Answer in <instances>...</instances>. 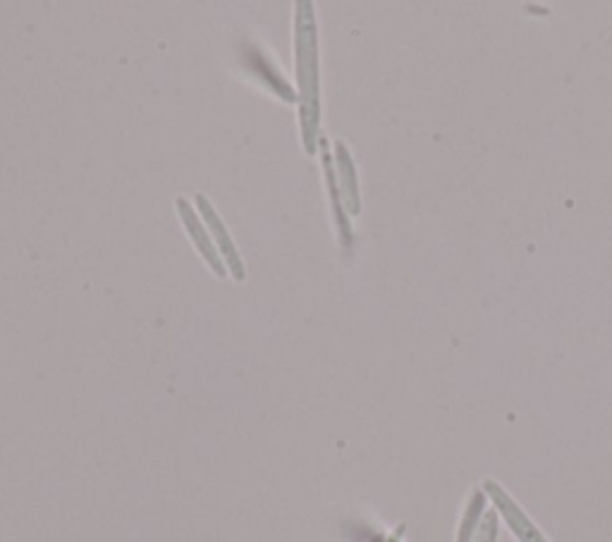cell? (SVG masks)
Instances as JSON below:
<instances>
[{"instance_id":"1","label":"cell","mask_w":612,"mask_h":542,"mask_svg":"<svg viewBox=\"0 0 612 542\" xmlns=\"http://www.w3.org/2000/svg\"><path fill=\"white\" fill-rule=\"evenodd\" d=\"M292 48H295V74L299 84L302 144L309 156H316V144L321 139V54H318L316 8L309 0L295 3Z\"/></svg>"},{"instance_id":"2","label":"cell","mask_w":612,"mask_h":542,"mask_svg":"<svg viewBox=\"0 0 612 542\" xmlns=\"http://www.w3.org/2000/svg\"><path fill=\"white\" fill-rule=\"evenodd\" d=\"M195 203H197V211L201 215L203 225H207V229L211 232L213 244H215V247H219V254L223 258L227 273L233 275L237 282H245L247 280L245 261H242V256L237 251V244L233 241V235H229V229L223 223L221 213L215 211V205L211 203V199L207 197V193H201V191L195 197Z\"/></svg>"},{"instance_id":"3","label":"cell","mask_w":612,"mask_h":542,"mask_svg":"<svg viewBox=\"0 0 612 542\" xmlns=\"http://www.w3.org/2000/svg\"><path fill=\"white\" fill-rule=\"evenodd\" d=\"M175 211H177V215H180L183 227L187 229V235H189L191 244H195V249L199 251V256L211 268V273L215 278H227L229 273H227V268H225L223 258L219 254V247L213 244L211 232L207 229V225H203L201 215L195 211V205H191L185 197H177L175 199Z\"/></svg>"},{"instance_id":"4","label":"cell","mask_w":612,"mask_h":542,"mask_svg":"<svg viewBox=\"0 0 612 542\" xmlns=\"http://www.w3.org/2000/svg\"><path fill=\"white\" fill-rule=\"evenodd\" d=\"M245 68H247L249 74H254V80H257L261 86H266L271 94H275L280 101H285V103H297L299 101L295 89L290 86V82L275 68V62L268 58L257 44L247 46Z\"/></svg>"},{"instance_id":"5","label":"cell","mask_w":612,"mask_h":542,"mask_svg":"<svg viewBox=\"0 0 612 542\" xmlns=\"http://www.w3.org/2000/svg\"><path fill=\"white\" fill-rule=\"evenodd\" d=\"M318 151H321V161H323V177H326L330 213H333V225L338 229V237L342 241V247L350 249L352 247V227H350V221H348V213H344L348 209H344L342 193H340V187H338L333 151H330V144H328L326 137L318 139Z\"/></svg>"},{"instance_id":"6","label":"cell","mask_w":612,"mask_h":542,"mask_svg":"<svg viewBox=\"0 0 612 542\" xmlns=\"http://www.w3.org/2000/svg\"><path fill=\"white\" fill-rule=\"evenodd\" d=\"M486 490H489V495L493 497L495 507L501 509V514H503V519L507 521V526L513 528V533L517 535L519 542H548V540L543 538V533L539 531V528H536V526L529 521V516L517 507V502H513V497H509L501 485L493 483V481H486Z\"/></svg>"},{"instance_id":"7","label":"cell","mask_w":612,"mask_h":542,"mask_svg":"<svg viewBox=\"0 0 612 542\" xmlns=\"http://www.w3.org/2000/svg\"><path fill=\"white\" fill-rule=\"evenodd\" d=\"M336 167H338V185H340V193L344 201V209L350 213H360V185H356V170H354V161L350 156L348 146L342 141H336Z\"/></svg>"},{"instance_id":"8","label":"cell","mask_w":612,"mask_h":542,"mask_svg":"<svg viewBox=\"0 0 612 542\" xmlns=\"http://www.w3.org/2000/svg\"><path fill=\"white\" fill-rule=\"evenodd\" d=\"M483 511V495L481 493H474V497H471V505L467 509V516H464V521L462 526H459V533H457V542H471L474 540V533H476V528H479V516Z\"/></svg>"},{"instance_id":"9","label":"cell","mask_w":612,"mask_h":542,"mask_svg":"<svg viewBox=\"0 0 612 542\" xmlns=\"http://www.w3.org/2000/svg\"><path fill=\"white\" fill-rule=\"evenodd\" d=\"M495 535H497V516L489 514L486 519H483L474 542H495Z\"/></svg>"},{"instance_id":"10","label":"cell","mask_w":612,"mask_h":542,"mask_svg":"<svg viewBox=\"0 0 612 542\" xmlns=\"http://www.w3.org/2000/svg\"><path fill=\"white\" fill-rule=\"evenodd\" d=\"M400 533H402V528H400V531H398V535H400ZM398 535H395V538H390V540H386V542H400V540H398Z\"/></svg>"},{"instance_id":"11","label":"cell","mask_w":612,"mask_h":542,"mask_svg":"<svg viewBox=\"0 0 612 542\" xmlns=\"http://www.w3.org/2000/svg\"><path fill=\"white\" fill-rule=\"evenodd\" d=\"M374 542H380V540H374Z\"/></svg>"}]
</instances>
